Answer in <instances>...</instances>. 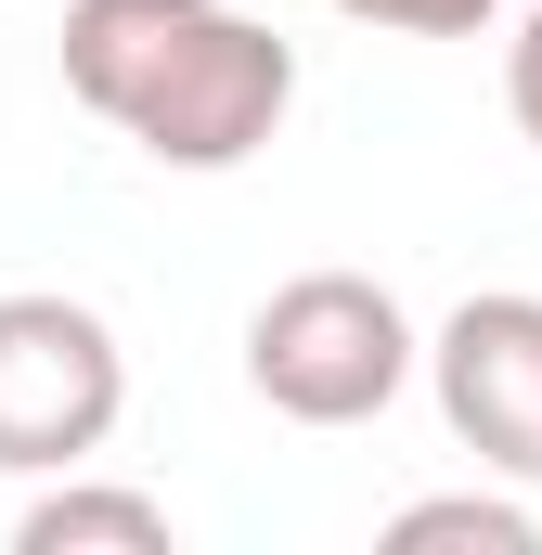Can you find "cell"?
<instances>
[{"label":"cell","instance_id":"1","mask_svg":"<svg viewBox=\"0 0 542 555\" xmlns=\"http://www.w3.org/2000/svg\"><path fill=\"white\" fill-rule=\"evenodd\" d=\"M65 91L155 168H246L297 104V52L233 0H65Z\"/></svg>","mask_w":542,"mask_h":555},{"label":"cell","instance_id":"2","mask_svg":"<svg viewBox=\"0 0 542 555\" xmlns=\"http://www.w3.org/2000/svg\"><path fill=\"white\" fill-rule=\"evenodd\" d=\"M426 336L375 272H297L246 310V388L284 426H375L413 388Z\"/></svg>","mask_w":542,"mask_h":555},{"label":"cell","instance_id":"3","mask_svg":"<svg viewBox=\"0 0 542 555\" xmlns=\"http://www.w3.org/2000/svg\"><path fill=\"white\" fill-rule=\"evenodd\" d=\"M130 414V349L91 297L13 284L0 297V478H65Z\"/></svg>","mask_w":542,"mask_h":555},{"label":"cell","instance_id":"4","mask_svg":"<svg viewBox=\"0 0 542 555\" xmlns=\"http://www.w3.org/2000/svg\"><path fill=\"white\" fill-rule=\"evenodd\" d=\"M413 375L439 388V426H452L491 478H542V297H517V284L465 297V310L426 336Z\"/></svg>","mask_w":542,"mask_h":555},{"label":"cell","instance_id":"5","mask_svg":"<svg viewBox=\"0 0 542 555\" xmlns=\"http://www.w3.org/2000/svg\"><path fill=\"white\" fill-rule=\"evenodd\" d=\"M181 530H168V504L155 491H104V478H52L26 517H13V555H168Z\"/></svg>","mask_w":542,"mask_h":555},{"label":"cell","instance_id":"6","mask_svg":"<svg viewBox=\"0 0 542 555\" xmlns=\"http://www.w3.org/2000/svg\"><path fill=\"white\" fill-rule=\"evenodd\" d=\"M388 543H478V555H530L542 543V517L530 504H491V491H426V504H401L388 517Z\"/></svg>","mask_w":542,"mask_h":555},{"label":"cell","instance_id":"7","mask_svg":"<svg viewBox=\"0 0 542 555\" xmlns=\"http://www.w3.org/2000/svg\"><path fill=\"white\" fill-rule=\"evenodd\" d=\"M349 26H388V39H478L504 26V0H336Z\"/></svg>","mask_w":542,"mask_h":555},{"label":"cell","instance_id":"8","mask_svg":"<svg viewBox=\"0 0 542 555\" xmlns=\"http://www.w3.org/2000/svg\"><path fill=\"white\" fill-rule=\"evenodd\" d=\"M504 104H517V130L542 142V0L517 13V39H504Z\"/></svg>","mask_w":542,"mask_h":555}]
</instances>
